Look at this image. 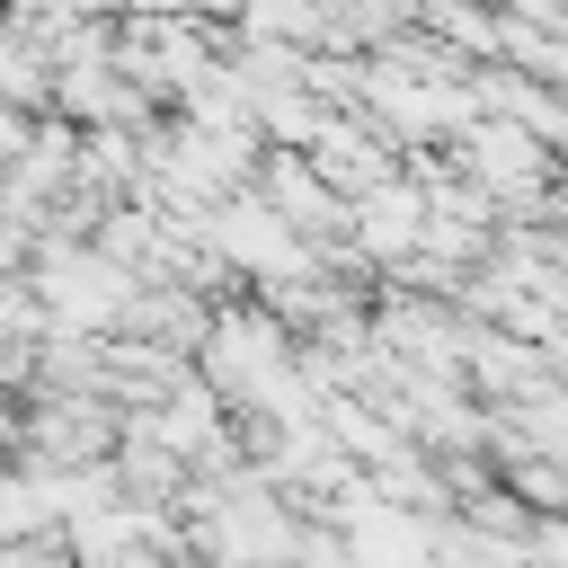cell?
Listing matches in <instances>:
<instances>
[{"mask_svg": "<svg viewBox=\"0 0 568 568\" xmlns=\"http://www.w3.org/2000/svg\"><path fill=\"white\" fill-rule=\"evenodd\" d=\"M524 559H532V568H568V506H559V515H532Z\"/></svg>", "mask_w": 568, "mask_h": 568, "instance_id": "cell-1", "label": "cell"}, {"mask_svg": "<svg viewBox=\"0 0 568 568\" xmlns=\"http://www.w3.org/2000/svg\"><path fill=\"white\" fill-rule=\"evenodd\" d=\"M0 568H71V541H62V532H36V541H0Z\"/></svg>", "mask_w": 568, "mask_h": 568, "instance_id": "cell-2", "label": "cell"}]
</instances>
